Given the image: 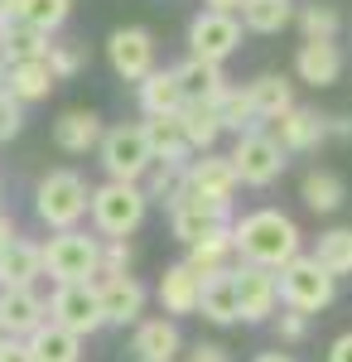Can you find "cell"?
I'll use <instances>...</instances> for the list:
<instances>
[{
  "mask_svg": "<svg viewBox=\"0 0 352 362\" xmlns=\"http://www.w3.org/2000/svg\"><path fill=\"white\" fill-rule=\"evenodd\" d=\"M251 362H295V358H290V353H280V348H275V353H256V358H251Z\"/></svg>",
  "mask_w": 352,
  "mask_h": 362,
  "instance_id": "cell-48",
  "label": "cell"
},
{
  "mask_svg": "<svg viewBox=\"0 0 352 362\" xmlns=\"http://www.w3.org/2000/svg\"><path fill=\"white\" fill-rule=\"evenodd\" d=\"M179 324L174 319H145V324H136V338H131V353H136V362H174V353H179Z\"/></svg>",
  "mask_w": 352,
  "mask_h": 362,
  "instance_id": "cell-24",
  "label": "cell"
},
{
  "mask_svg": "<svg viewBox=\"0 0 352 362\" xmlns=\"http://www.w3.org/2000/svg\"><path fill=\"white\" fill-rule=\"evenodd\" d=\"M97 300L107 324H140L145 314V285L136 276H97Z\"/></svg>",
  "mask_w": 352,
  "mask_h": 362,
  "instance_id": "cell-14",
  "label": "cell"
},
{
  "mask_svg": "<svg viewBox=\"0 0 352 362\" xmlns=\"http://www.w3.org/2000/svg\"><path fill=\"white\" fill-rule=\"evenodd\" d=\"M198 314L213 324H237V290H232V271L208 276L198 290Z\"/></svg>",
  "mask_w": 352,
  "mask_h": 362,
  "instance_id": "cell-29",
  "label": "cell"
},
{
  "mask_svg": "<svg viewBox=\"0 0 352 362\" xmlns=\"http://www.w3.org/2000/svg\"><path fill=\"white\" fill-rule=\"evenodd\" d=\"M49 324V300L39 290H0V329L5 338H29Z\"/></svg>",
  "mask_w": 352,
  "mask_h": 362,
  "instance_id": "cell-16",
  "label": "cell"
},
{
  "mask_svg": "<svg viewBox=\"0 0 352 362\" xmlns=\"http://www.w3.org/2000/svg\"><path fill=\"white\" fill-rule=\"evenodd\" d=\"M328 362H352V334L333 338V348H328Z\"/></svg>",
  "mask_w": 352,
  "mask_h": 362,
  "instance_id": "cell-44",
  "label": "cell"
},
{
  "mask_svg": "<svg viewBox=\"0 0 352 362\" xmlns=\"http://www.w3.org/2000/svg\"><path fill=\"white\" fill-rule=\"evenodd\" d=\"M169 227H174V237L184 247H193V242H203L217 227H232V203L203 198V194H193V189H179V194L169 198Z\"/></svg>",
  "mask_w": 352,
  "mask_h": 362,
  "instance_id": "cell-7",
  "label": "cell"
},
{
  "mask_svg": "<svg viewBox=\"0 0 352 362\" xmlns=\"http://www.w3.org/2000/svg\"><path fill=\"white\" fill-rule=\"evenodd\" d=\"M44 63H49V73H54L58 83H63V78H78L87 58H82L78 44H49V58H44Z\"/></svg>",
  "mask_w": 352,
  "mask_h": 362,
  "instance_id": "cell-39",
  "label": "cell"
},
{
  "mask_svg": "<svg viewBox=\"0 0 352 362\" xmlns=\"http://www.w3.org/2000/svg\"><path fill=\"white\" fill-rule=\"evenodd\" d=\"M49 324L68 329L73 338H92L97 329H107L102 300H97V280L92 285H58L54 300H49Z\"/></svg>",
  "mask_w": 352,
  "mask_h": 362,
  "instance_id": "cell-9",
  "label": "cell"
},
{
  "mask_svg": "<svg viewBox=\"0 0 352 362\" xmlns=\"http://www.w3.org/2000/svg\"><path fill=\"white\" fill-rule=\"evenodd\" d=\"M136 102L145 116H179L184 112V97H179V83H174V68H155L150 78L136 83Z\"/></svg>",
  "mask_w": 352,
  "mask_h": 362,
  "instance_id": "cell-27",
  "label": "cell"
},
{
  "mask_svg": "<svg viewBox=\"0 0 352 362\" xmlns=\"http://www.w3.org/2000/svg\"><path fill=\"white\" fill-rule=\"evenodd\" d=\"M73 15V0H5V25L0 29H34V34H54Z\"/></svg>",
  "mask_w": 352,
  "mask_h": 362,
  "instance_id": "cell-17",
  "label": "cell"
},
{
  "mask_svg": "<svg viewBox=\"0 0 352 362\" xmlns=\"http://www.w3.org/2000/svg\"><path fill=\"white\" fill-rule=\"evenodd\" d=\"M217 121H222V131H237V136L261 131V121H256V112H251V102H246L242 87H227V92L217 97Z\"/></svg>",
  "mask_w": 352,
  "mask_h": 362,
  "instance_id": "cell-35",
  "label": "cell"
},
{
  "mask_svg": "<svg viewBox=\"0 0 352 362\" xmlns=\"http://www.w3.org/2000/svg\"><path fill=\"white\" fill-rule=\"evenodd\" d=\"M174 83H179L184 107H217V97L232 87L222 78V63H203V58H184L174 68Z\"/></svg>",
  "mask_w": 352,
  "mask_h": 362,
  "instance_id": "cell-15",
  "label": "cell"
},
{
  "mask_svg": "<svg viewBox=\"0 0 352 362\" xmlns=\"http://www.w3.org/2000/svg\"><path fill=\"white\" fill-rule=\"evenodd\" d=\"M232 290H237V319L242 324H266L280 305L275 271H261V266H232Z\"/></svg>",
  "mask_w": 352,
  "mask_h": 362,
  "instance_id": "cell-11",
  "label": "cell"
},
{
  "mask_svg": "<svg viewBox=\"0 0 352 362\" xmlns=\"http://www.w3.org/2000/svg\"><path fill=\"white\" fill-rule=\"evenodd\" d=\"M97 155H102V169L111 174V184H140L155 165L140 126H111L97 145Z\"/></svg>",
  "mask_w": 352,
  "mask_h": 362,
  "instance_id": "cell-8",
  "label": "cell"
},
{
  "mask_svg": "<svg viewBox=\"0 0 352 362\" xmlns=\"http://www.w3.org/2000/svg\"><path fill=\"white\" fill-rule=\"evenodd\" d=\"M34 362H78L82 358V338H73L68 329H58V324H44V329H34L25 338Z\"/></svg>",
  "mask_w": 352,
  "mask_h": 362,
  "instance_id": "cell-30",
  "label": "cell"
},
{
  "mask_svg": "<svg viewBox=\"0 0 352 362\" xmlns=\"http://www.w3.org/2000/svg\"><path fill=\"white\" fill-rule=\"evenodd\" d=\"M232 227H217V232H208L203 242H193L189 256H184V266H189L198 280L208 276H222V271H232Z\"/></svg>",
  "mask_w": 352,
  "mask_h": 362,
  "instance_id": "cell-26",
  "label": "cell"
},
{
  "mask_svg": "<svg viewBox=\"0 0 352 362\" xmlns=\"http://www.w3.org/2000/svg\"><path fill=\"white\" fill-rule=\"evenodd\" d=\"M232 169H237V184H251V189H271L275 179L285 174L290 155L280 150V140L271 131H251V136H237L232 145Z\"/></svg>",
  "mask_w": 352,
  "mask_h": 362,
  "instance_id": "cell-6",
  "label": "cell"
},
{
  "mask_svg": "<svg viewBox=\"0 0 352 362\" xmlns=\"http://www.w3.org/2000/svg\"><path fill=\"white\" fill-rule=\"evenodd\" d=\"M87 203H92V189H87V179L73 174V169L44 174L39 189H34V213H39V223L54 227V232H73L87 218Z\"/></svg>",
  "mask_w": 352,
  "mask_h": 362,
  "instance_id": "cell-3",
  "label": "cell"
},
{
  "mask_svg": "<svg viewBox=\"0 0 352 362\" xmlns=\"http://www.w3.org/2000/svg\"><path fill=\"white\" fill-rule=\"evenodd\" d=\"M242 49V20L237 15H193L189 25V58H203V63H222Z\"/></svg>",
  "mask_w": 352,
  "mask_h": 362,
  "instance_id": "cell-10",
  "label": "cell"
},
{
  "mask_svg": "<svg viewBox=\"0 0 352 362\" xmlns=\"http://www.w3.org/2000/svg\"><path fill=\"white\" fill-rule=\"evenodd\" d=\"M198 290H203V280L193 276L184 261H179V266H169V271L160 276V285H155L164 319H169V314H198Z\"/></svg>",
  "mask_w": 352,
  "mask_h": 362,
  "instance_id": "cell-25",
  "label": "cell"
},
{
  "mask_svg": "<svg viewBox=\"0 0 352 362\" xmlns=\"http://www.w3.org/2000/svg\"><path fill=\"white\" fill-rule=\"evenodd\" d=\"M0 44H5V68L10 63H39V58H49V39L34 34V29H0Z\"/></svg>",
  "mask_w": 352,
  "mask_h": 362,
  "instance_id": "cell-36",
  "label": "cell"
},
{
  "mask_svg": "<svg viewBox=\"0 0 352 362\" xmlns=\"http://www.w3.org/2000/svg\"><path fill=\"white\" fill-rule=\"evenodd\" d=\"M275 285H280V305L295 309V314H304V319L319 314V309H328L333 295H338V280L328 276L314 256H304V251H299L290 266L275 271Z\"/></svg>",
  "mask_w": 352,
  "mask_h": 362,
  "instance_id": "cell-5",
  "label": "cell"
},
{
  "mask_svg": "<svg viewBox=\"0 0 352 362\" xmlns=\"http://www.w3.org/2000/svg\"><path fill=\"white\" fill-rule=\"evenodd\" d=\"M0 362H34V353H29L25 338H5L0 343Z\"/></svg>",
  "mask_w": 352,
  "mask_h": 362,
  "instance_id": "cell-42",
  "label": "cell"
},
{
  "mask_svg": "<svg viewBox=\"0 0 352 362\" xmlns=\"http://www.w3.org/2000/svg\"><path fill=\"white\" fill-rule=\"evenodd\" d=\"M44 276V261H39V242L15 237L10 247L0 251V290H34V280Z\"/></svg>",
  "mask_w": 352,
  "mask_h": 362,
  "instance_id": "cell-21",
  "label": "cell"
},
{
  "mask_svg": "<svg viewBox=\"0 0 352 362\" xmlns=\"http://www.w3.org/2000/svg\"><path fill=\"white\" fill-rule=\"evenodd\" d=\"M242 5H246V0H208L213 15H242Z\"/></svg>",
  "mask_w": 352,
  "mask_h": 362,
  "instance_id": "cell-46",
  "label": "cell"
},
{
  "mask_svg": "<svg viewBox=\"0 0 352 362\" xmlns=\"http://www.w3.org/2000/svg\"><path fill=\"white\" fill-rule=\"evenodd\" d=\"M0 73H5V44H0Z\"/></svg>",
  "mask_w": 352,
  "mask_h": 362,
  "instance_id": "cell-49",
  "label": "cell"
},
{
  "mask_svg": "<svg viewBox=\"0 0 352 362\" xmlns=\"http://www.w3.org/2000/svg\"><path fill=\"white\" fill-rule=\"evenodd\" d=\"M299 198H304L314 213H338L343 198H348V189H343V179H338L333 169H309V174L299 179Z\"/></svg>",
  "mask_w": 352,
  "mask_h": 362,
  "instance_id": "cell-31",
  "label": "cell"
},
{
  "mask_svg": "<svg viewBox=\"0 0 352 362\" xmlns=\"http://www.w3.org/2000/svg\"><path fill=\"white\" fill-rule=\"evenodd\" d=\"M15 237H20V232H15V218H10V213H0V251L10 247Z\"/></svg>",
  "mask_w": 352,
  "mask_h": 362,
  "instance_id": "cell-47",
  "label": "cell"
},
{
  "mask_svg": "<svg viewBox=\"0 0 352 362\" xmlns=\"http://www.w3.org/2000/svg\"><path fill=\"white\" fill-rule=\"evenodd\" d=\"M189 362H232V358H227V348H217V343H198L189 353Z\"/></svg>",
  "mask_w": 352,
  "mask_h": 362,
  "instance_id": "cell-43",
  "label": "cell"
},
{
  "mask_svg": "<svg viewBox=\"0 0 352 362\" xmlns=\"http://www.w3.org/2000/svg\"><path fill=\"white\" fill-rule=\"evenodd\" d=\"M102 136H107V126L97 112H63L54 121V145L63 155H87L102 145Z\"/></svg>",
  "mask_w": 352,
  "mask_h": 362,
  "instance_id": "cell-20",
  "label": "cell"
},
{
  "mask_svg": "<svg viewBox=\"0 0 352 362\" xmlns=\"http://www.w3.org/2000/svg\"><path fill=\"white\" fill-rule=\"evenodd\" d=\"M5 83H10V97L25 107V102H44L49 92H54V73H49V63L39 58V63H10L5 68Z\"/></svg>",
  "mask_w": 352,
  "mask_h": 362,
  "instance_id": "cell-28",
  "label": "cell"
},
{
  "mask_svg": "<svg viewBox=\"0 0 352 362\" xmlns=\"http://www.w3.org/2000/svg\"><path fill=\"white\" fill-rule=\"evenodd\" d=\"M324 126H328V136L352 140V116H333V121H324Z\"/></svg>",
  "mask_w": 352,
  "mask_h": 362,
  "instance_id": "cell-45",
  "label": "cell"
},
{
  "mask_svg": "<svg viewBox=\"0 0 352 362\" xmlns=\"http://www.w3.org/2000/svg\"><path fill=\"white\" fill-rule=\"evenodd\" d=\"M295 73H299V83H309V87H333L338 78H343V49L338 44H299V54H295Z\"/></svg>",
  "mask_w": 352,
  "mask_h": 362,
  "instance_id": "cell-23",
  "label": "cell"
},
{
  "mask_svg": "<svg viewBox=\"0 0 352 362\" xmlns=\"http://www.w3.org/2000/svg\"><path fill=\"white\" fill-rule=\"evenodd\" d=\"M184 189H193V194H203V198L232 203V194H237V169H232L227 155H217V150L193 155L189 165H184Z\"/></svg>",
  "mask_w": 352,
  "mask_h": 362,
  "instance_id": "cell-13",
  "label": "cell"
},
{
  "mask_svg": "<svg viewBox=\"0 0 352 362\" xmlns=\"http://www.w3.org/2000/svg\"><path fill=\"white\" fill-rule=\"evenodd\" d=\"M0 25H5V0H0Z\"/></svg>",
  "mask_w": 352,
  "mask_h": 362,
  "instance_id": "cell-50",
  "label": "cell"
},
{
  "mask_svg": "<svg viewBox=\"0 0 352 362\" xmlns=\"http://www.w3.org/2000/svg\"><path fill=\"white\" fill-rule=\"evenodd\" d=\"M39 261H44V276L54 285H92L102 276V237H87V232H54L44 247H39Z\"/></svg>",
  "mask_w": 352,
  "mask_h": 362,
  "instance_id": "cell-2",
  "label": "cell"
},
{
  "mask_svg": "<svg viewBox=\"0 0 352 362\" xmlns=\"http://www.w3.org/2000/svg\"><path fill=\"white\" fill-rule=\"evenodd\" d=\"M275 140H280V150L285 155H304V150H314L319 140L328 136V126H324V116L314 112V107H290L285 116H275Z\"/></svg>",
  "mask_w": 352,
  "mask_h": 362,
  "instance_id": "cell-18",
  "label": "cell"
},
{
  "mask_svg": "<svg viewBox=\"0 0 352 362\" xmlns=\"http://www.w3.org/2000/svg\"><path fill=\"white\" fill-rule=\"evenodd\" d=\"M140 131H145V145H150V160H155V165H189L193 160L179 116H145Z\"/></svg>",
  "mask_w": 352,
  "mask_h": 362,
  "instance_id": "cell-19",
  "label": "cell"
},
{
  "mask_svg": "<svg viewBox=\"0 0 352 362\" xmlns=\"http://www.w3.org/2000/svg\"><path fill=\"white\" fill-rule=\"evenodd\" d=\"M179 126H184V140H189L193 155H208L222 136V121H217V107H184L179 112Z\"/></svg>",
  "mask_w": 352,
  "mask_h": 362,
  "instance_id": "cell-33",
  "label": "cell"
},
{
  "mask_svg": "<svg viewBox=\"0 0 352 362\" xmlns=\"http://www.w3.org/2000/svg\"><path fill=\"white\" fill-rule=\"evenodd\" d=\"M131 242H102V276H131Z\"/></svg>",
  "mask_w": 352,
  "mask_h": 362,
  "instance_id": "cell-40",
  "label": "cell"
},
{
  "mask_svg": "<svg viewBox=\"0 0 352 362\" xmlns=\"http://www.w3.org/2000/svg\"><path fill=\"white\" fill-rule=\"evenodd\" d=\"M242 92H246V102H251V112H256V121H275V116H285L295 107V87H290L285 73H261Z\"/></svg>",
  "mask_w": 352,
  "mask_h": 362,
  "instance_id": "cell-22",
  "label": "cell"
},
{
  "mask_svg": "<svg viewBox=\"0 0 352 362\" xmlns=\"http://www.w3.org/2000/svg\"><path fill=\"white\" fill-rule=\"evenodd\" d=\"M295 20H299V29H304L309 44H333V34L343 29V20H338L333 5H304V10H295Z\"/></svg>",
  "mask_w": 352,
  "mask_h": 362,
  "instance_id": "cell-37",
  "label": "cell"
},
{
  "mask_svg": "<svg viewBox=\"0 0 352 362\" xmlns=\"http://www.w3.org/2000/svg\"><path fill=\"white\" fill-rule=\"evenodd\" d=\"M107 58H111V68H116V78L140 83V78H150V73H155V34H150V29H140V25L111 29Z\"/></svg>",
  "mask_w": 352,
  "mask_h": 362,
  "instance_id": "cell-12",
  "label": "cell"
},
{
  "mask_svg": "<svg viewBox=\"0 0 352 362\" xmlns=\"http://www.w3.org/2000/svg\"><path fill=\"white\" fill-rule=\"evenodd\" d=\"M295 20V0H246L242 5V29L251 34H280Z\"/></svg>",
  "mask_w": 352,
  "mask_h": 362,
  "instance_id": "cell-32",
  "label": "cell"
},
{
  "mask_svg": "<svg viewBox=\"0 0 352 362\" xmlns=\"http://www.w3.org/2000/svg\"><path fill=\"white\" fill-rule=\"evenodd\" d=\"M179 189H184V165H150V174L140 179V194L150 203H164V208Z\"/></svg>",
  "mask_w": 352,
  "mask_h": 362,
  "instance_id": "cell-38",
  "label": "cell"
},
{
  "mask_svg": "<svg viewBox=\"0 0 352 362\" xmlns=\"http://www.w3.org/2000/svg\"><path fill=\"white\" fill-rule=\"evenodd\" d=\"M275 334H280V343H299L309 334V319L295 314V309H285V314H275Z\"/></svg>",
  "mask_w": 352,
  "mask_h": 362,
  "instance_id": "cell-41",
  "label": "cell"
},
{
  "mask_svg": "<svg viewBox=\"0 0 352 362\" xmlns=\"http://www.w3.org/2000/svg\"><path fill=\"white\" fill-rule=\"evenodd\" d=\"M319 266H324L328 276H352V227H333V232H324L319 237V247L309 251Z\"/></svg>",
  "mask_w": 352,
  "mask_h": 362,
  "instance_id": "cell-34",
  "label": "cell"
},
{
  "mask_svg": "<svg viewBox=\"0 0 352 362\" xmlns=\"http://www.w3.org/2000/svg\"><path fill=\"white\" fill-rule=\"evenodd\" d=\"M87 213H92V227L102 232V242H126V237L145 223L150 198L140 194V184H111L107 179L102 189H92Z\"/></svg>",
  "mask_w": 352,
  "mask_h": 362,
  "instance_id": "cell-4",
  "label": "cell"
},
{
  "mask_svg": "<svg viewBox=\"0 0 352 362\" xmlns=\"http://www.w3.org/2000/svg\"><path fill=\"white\" fill-rule=\"evenodd\" d=\"M299 247H304V237H299L295 218L280 208H256L246 218H232V251L242 256V266L280 271L299 256Z\"/></svg>",
  "mask_w": 352,
  "mask_h": 362,
  "instance_id": "cell-1",
  "label": "cell"
},
{
  "mask_svg": "<svg viewBox=\"0 0 352 362\" xmlns=\"http://www.w3.org/2000/svg\"><path fill=\"white\" fill-rule=\"evenodd\" d=\"M0 343H5V329H0Z\"/></svg>",
  "mask_w": 352,
  "mask_h": 362,
  "instance_id": "cell-51",
  "label": "cell"
}]
</instances>
